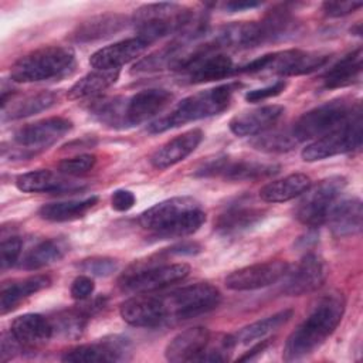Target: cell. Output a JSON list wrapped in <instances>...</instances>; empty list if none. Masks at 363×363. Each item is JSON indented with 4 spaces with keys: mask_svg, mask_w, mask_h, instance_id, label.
<instances>
[{
    "mask_svg": "<svg viewBox=\"0 0 363 363\" xmlns=\"http://www.w3.org/2000/svg\"><path fill=\"white\" fill-rule=\"evenodd\" d=\"M345 313V299L342 294L333 292L319 298L309 315L288 336L284 347V360H301L316 349L333 333Z\"/></svg>",
    "mask_w": 363,
    "mask_h": 363,
    "instance_id": "cell-1",
    "label": "cell"
},
{
    "mask_svg": "<svg viewBox=\"0 0 363 363\" xmlns=\"http://www.w3.org/2000/svg\"><path fill=\"white\" fill-rule=\"evenodd\" d=\"M206 221V213L193 197H172L156 203L139 216L142 228L157 238H182L196 233Z\"/></svg>",
    "mask_w": 363,
    "mask_h": 363,
    "instance_id": "cell-2",
    "label": "cell"
},
{
    "mask_svg": "<svg viewBox=\"0 0 363 363\" xmlns=\"http://www.w3.org/2000/svg\"><path fill=\"white\" fill-rule=\"evenodd\" d=\"M237 86V84H225L193 94L182 99L169 113L153 121L147 126V130L150 133H162L189 122L218 115L230 106Z\"/></svg>",
    "mask_w": 363,
    "mask_h": 363,
    "instance_id": "cell-3",
    "label": "cell"
},
{
    "mask_svg": "<svg viewBox=\"0 0 363 363\" xmlns=\"http://www.w3.org/2000/svg\"><path fill=\"white\" fill-rule=\"evenodd\" d=\"M220 299V291L207 282L191 284L156 296L162 325L207 313L218 306Z\"/></svg>",
    "mask_w": 363,
    "mask_h": 363,
    "instance_id": "cell-4",
    "label": "cell"
},
{
    "mask_svg": "<svg viewBox=\"0 0 363 363\" xmlns=\"http://www.w3.org/2000/svg\"><path fill=\"white\" fill-rule=\"evenodd\" d=\"M74 64L75 52L71 47L48 45L20 57L11 65L10 77L16 82H40L64 77Z\"/></svg>",
    "mask_w": 363,
    "mask_h": 363,
    "instance_id": "cell-5",
    "label": "cell"
},
{
    "mask_svg": "<svg viewBox=\"0 0 363 363\" xmlns=\"http://www.w3.org/2000/svg\"><path fill=\"white\" fill-rule=\"evenodd\" d=\"M191 9L177 3H150L139 7L132 18L138 37L149 44L169 34H179Z\"/></svg>",
    "mask_w": 363,
    "mask_h": 363,
    "instance_id": "cell-6",
    "label": "cell"
},
{
    "mask_svg": "<svg viewBox=\"0 0 363 363\" xmlns=\"http://www.w3.org/2000/svg\"><path fill=\"white\" fill-rule=\"evenodd\" d=\"M362 136V111L360 105H357L345 122L306 145L301 156L306 162H316L347 153L360 147Z\"/></svg>",
    "mask_w": 363,
    "mask_h": 363,
    "instance_id": "cell-7",
    "label": "cell"
},
{
    "mask_svg": "<svg viewBox=\"0 0 363 363\" xmlns=\"http://www.w3.org/2000/svg\"><path fill=\"white\" fill-rule=\"evenodd\" d=\"M190 272L186 262L173 264H133L119 278V288L130 294H149L179 281H183Z\"/></svg>",
    "mask_w": 363,
    "mask_h": 363,
    "instance_id": "cell-8",
    "label": "cell"
},
{
    "mask_svg": "<svg viewBox=\"0 0 363 363\" xmlns=\"http://www.w3.org/2000/svg\"><path fill=\"white\" fill-rule=\"evenodd\" d=\"M346 187V179L342 176H330L315 186H309L301 196L295 208L298 221L308 227H318L326 223L333 206L339 201Z\"/></svg>",
    "mask_w": 363,
    "mask_h": 363,
    "instance_id": "cell-9",
    "label": "cell"
},
{
    "mask_svg": "<svg viewBox=\"0 0 363 363\" xmlns=\"http://www.w3.org/2000/svg\"><path fill=\"white\" fill-rule=\"evenodd\" d=\"M359 104L346 99H333L305 112L289 129L296 143L323 136L345 122Z\"/></svg>",
    "mask_w": 363,
    "mask_h": 363,
    "instance_id": "cell-10",
    "label": "cell"
},
{
    "mask_svg": "<svg viewBox=\"0 0 363 363\" xmlns=\"http://www.w3.org/2000/svg\"><path fill=\"white\" fill-rule=\"evenodd\" d=\"M176 71L183 82L203 84L228 77L234 71V65L228 55L200 44L190 50L187 58Z\"/></svg>",
    "mask_w": 363,
    "mask_h": 363,
    "instance_id": "cell-11",
    "label": "cell"
},
{
    "mask_svg": "<svg viewBox=\"0 0 363 363\" xmlns=\"http://www.w3.org/2000/svg\"><path fill=\"white\" fill-rule=\"evenodd\" d=\"M71 128L72 122L67 118H45L20 128L13 136V143L17 146L18 156H33L54 145Z\"/></svg>",
    "mask_w": 363,
    "mask_h": 363,
    "instance_id": "cell-12",
    "label": "cell"
},
{
    "mask_svg": "<svg viewBox=\"0 0 363 363\" xmlns=\"http://www.w3.org/2000/svg\"><path fill=\"white\" fill-rule=\"evenodd\" d=\"M279 166L275 163L259 162L254 159H231L221 156L206 162L196 172L201 177H221L231 182H245L269 177L278 173Z\"/></svg>",
    "mask_w": 363,
    "mask_h": 363,
    "instance_id": "cell-13",
    "label": "cell"
},
{
    "mask_svg": "<svg viewBox=\"0 0 363 363\" xmlns=\"http://www.w3.org/2000/svg\"><path fill=\"white\" fill-rule=\"evenodd\" d=\"M328 277L326 262L316 254L303 255L284 274L281 291L289 296H299L316 291Z\"/></svg>",
    "mask_w": 363,
    "mask_h": 363,
    "instance_id": "cell-14",
    "label": "cell"
},
{
    "mask_svg": "<svg viewBox=\"0 0 363 363\" xmlns=\"http://www.w3.org/2000/svg\"><path fill=\"white\" fill-rule=\"evenodd\" d=\"M288 267L289 265L281 259L258 262L233 271L227 275L224 282L231 291H254L278 282Z\"/></svg>",
    "mask_w": 363,
    "mask_h": 363,
    "instance_id": "cell-15",
    "label": "cell"
},
{
    "mask_svg": "<svg viewBox=\"0 0 363 363\" xmlns=\"http://www.w3.org/2000/svg\"><path fill=\"white\" fill-rule=\"evenodd\" d=\"M203 45L208 50L218 51L220 48H251L264 44L259 23L235 21L218 27L213 34H206Z\"/></svg>",
    "mask_w": 363,
    "mask_h": 363,
    "instance_id": "cell-16",
    "label": "cell"
},
{
    "mask_svg": "<svg viewBox=\"0 0 363 363\" xmlns=\"http://www.w3.org/2000/svg\"><path fill=\"white\" fill-rule=\"evenodd\" d=\"M328 60L329 55L319 51L285 50L267 54V64L264 71H271L284 77L303 75L323 67Z\"/></svg>",
    "mask_w": 363,
    "mask_h": 363,
    "instance_id": "cell-17",
    "label": "cell"
},
{
    "mask_svg": "<svg viewBox=\"0 0 363 363\" xmlns=\"http://www.w3.org/2000/svg\"><path fill=\"white\" fill-rule=\"evenodd\" d=\"M130 350L128 339L122 336H111L99 342L75 346L64 352L61 360L72 363H92V362H121L126 360Z\"/></svg>",
    "mask_w": 363,
    "mask_h": 363,
    "instance_id": "cell-18",
    "label": "cell"
},
{
    "mask_svg": "<svg viewBox=\"0 0 363 363\" xmlns=\"http://www.w3.org/2000/svg\"><path fill=\"white\" fill-rule=\"evenodd\" d=\"M170 91L163 88H149L136 92L130 98H125L123 121L125 128L135 126L152 119L160 113L172 101Z\"/></svg>",
    "mask_w": 363,
    "mask_h": 363,
    "instance_id": "cell-19",
    "label": "cell"
},
{
    "mask_svg": "<svg viewBox=\"0 0 363 363\" xmlns=\"http://www.w3.org/2000/svg\"><path fill=\"white\" fill-rule=\"evenodd\" d=\"M149 45L138 35L130 37L99 48L89 57V64L95 69H119V67L139 57Z\"/></svg>",
    "mask_w": 363,
    "mask_h": 363,
    "instance_id": "cell-20",
    "label": "cell"
},
{
    "mask_svg": "<svg viewBox=\"0 0 363 363\" xmlns=\"http://www.w3.org/2000/svg\"><path fill=\"white\" fill-rule=\"evenodd\" d=\"M210 332L203 326H194L179 332L166 345L164 357L169 362H197L207 346Z\"/></svg>",
    "mask_w": 363,
    "mask_h": 363,
    "instance_id": "cell-21",
    "label": "cell"
},
{
    "mask_svg": "<svg viewBox=\"0 0 363 363\" xmlns=\"http://www.w3.org/2000/svg\"><path fill=\"white\" fill-rule=\"evenodd\" d=\"M284 111L285 109L281 105H265L244 111L230 121V130L237 136L261 135L281 119Z\"/></svg>",
    "mask_w": 363,
    "mask_h": 363,
    "instance_id": "cell-22",
    "label": "cell"
},
{
    "mask_svg": "<svg viewBox=\"0 0 363 363\" xmlns=\"http://www.w3.org/2000/svg\"><path fill=\"white\" fill-rule=\"evenodd\" d=\"M10 333L23 349H35L51 339L54 328L51 320L40 313H24L11 322Z\"/></svg>",
    "mask_w": 363,
    "mask_h": 363,
    "instance_id": "cell-23",
    "label": "cell"
},
{
    "mask_svg": "<svg viewBox=\"0 0 363 363\" xmlns=\"http://www.w3.org/2000/svg\"><path fill=\"white\" fill-rule=\"evenodd\" d=\"M203 138L204 135L201 129H191L173 138L150 156V164L159 170L174 166L191 155L201 143Z\"/></svg>",
    "mask_w": 363,
    "mask_h": 363,
    "instance_id": "cell-24",
    "label": "cell"
},
{
    "mask_svg": "<svg viewBox=\"0 0 363 363\" xmlns=\"http://www.w3.org/2000/svg\"><path fill=\"white\" fill-rule=\"evenodd\" d=\"M16 186L24 193H67L81 189V184L68 180L61 173L47 169L31 170L17 176Z\"/></svg>",
    "mask_w": 363,
    "mask_h": 363,
    "instance_id": "cell-25",
    "label": "cell"
},
{
    "mask_svg": "<svg viewBox=\"0 0 363 363\" xmlns=\"http://www.w3.org/2000/svg\"><path fill=\"white\" fill-rule=\"evenodd\" d=\"M363 208L357 197L345 199L337 201L329 213L326 223L336 237H349L360 233L362 230Z\"/></svg>",
    "mask_w": 363,
    "mask_h": 363,
    "instance_id": "cell-26",
    "label": "cell"
},
{
    "mask_svg": "<svg viewBox=\"0 0 363 363\" xmlns=\"http://www.w3.org/2000/svg\"><path fill=\"white\" fill-rule=\"evenodd\" d=\"M265 216V210L248 203H235L227 207L214 221V230L224 235L241 233L257 224Z\"/></svg>",
    "mask_w": 363,
    "mask_h": 363,
    "instance_id": "cell-27",
    "label": "cell"
},
{
    "mask_svg": "<svg viewBox=\"0 0 363 363\" xmlns=\"http://www.w3.org/2000/svg\"><path fill=\"white\" fill-rule=\"evenodd\" d=\"M119 313L122 319L138 328H157L162 326L156 296L147 294H138L133 298L126 299L121 308Z\"/></svg>",
    "mask_w": 363,
    "mask_h": 363,
    "instance_id": "cell-28",
    "label": "cell"
},
{
    "mask_svg": "<svg viewBox=\"0 0 363 363\" xmlns=\"http://www.w3.org/2000/svg\"><path fill=\"white\" fill-rule=\"evenodd\" d=\"M128 17L123 14H101L91 17L81 24L71 33V40L75 43H89L96 41L101 38H106L115 35L126 26Z\"/></svg>",
    "mask_w": 363,
    "mask_h": 363,
    "instance_id": "cell-29",
    "label": "cell"
},
{
    "mask_svg": "<svg viewBox=\"0 0 363 363\" xmlns=\"http://www.w3.org/2000/svg\"><path fill=\"white\" fill-rule=\"evenodd\" d=\"M309 186V176L305 173H292L265 184L259 190V197L265 203H284L301 196Z\"/></svg>",
    "mask_w": 363,
    "mask_h": 363,
    "instance_id": "cell-30",
    "label": "cell"
},
{
    "mask_svg": "<svg viewBox=\"0 0 363 363\" xmlns=\"http://www.w3.org/2000/svg\"><path fill=\"white\" fill-rule=\"evenodd\" d=\"M51 279L47 275H34L21 281H14L3 285L0 294V309L1 315H6L17 308V305L33 294L47 288Z\"/></svg>",
    "mask_w": 363,
    "mask_h": 363,
    "instance_id": "cell-31",
    "label": "cell"
},
{
    "mask_svg": "<svg viewBox=\"0 0 363 363\" xmlns=\"http://www.w3.org/2000/svg\"><path fill=\"white\" fill-rule=\"evenodd\" d=\"M362 74V48L340 58L323 74V86L328 89L343 88L359 81Z\"/></svg>",
    "mask_w": 363,
    "mask_h": 363,
    "instance_id": "cell-32",
    "label": "cell"
},
{
    "mask_svg": "<svg viewBox=\"0 0 363 363\" xmlns=\"http://www.w3.org/2000/svg\"><path fill=\"white\" fill-rule=\"evenodd\" d=\"M98 203L96 196H91L82 200H68V201H55L43 204L38 210V216L43 220L62 223L72 221L84 217L95 204Z\"/></svg>",
    "mask_w": 363,
    "mask_h": 363,
    "instance_id": "cell-33",
    "label": "cell"
},
{
    "mask_svg": "<svg viewBox=\"0 0 363 363\" xmlns=\"http://www.w3.org/2000/svg\"><path fill=\"white\" fill-rule=\"evenodd\" d=\"M119 78V69H95L78 79L67 92L68 99H84L99 95Z\"/></svg>",
    "mask_w": 363,
    "mask_h": 363,
    "instance_id": "cell-34",
    "label": "cell"
},
{
    "mask_svg": "<svg viewBox=\"0 0 363 363\" xmlns=\"http://www.w3.org/2000/svg\"><path fill=\"white\" fill-rule=\"evenodd\" d=\"M58 99V95L51 91H41L28 96H24L20 101H16L10 104L9 106L3 108L1 118L3 121H16L21 118H27L31 115H35L38 112L47 111L51 108Z\"/></svg>",
    "mask_w": 363,
    "mask_h": 363,
    "instance_id": "cell-35",
    "label": "cell"
},
{
    "mask_svg": "<svg viewBox=\"0 0 363 363\" xmlns=\"http://www.w3.org/2000/svg\"><path fill=\"white\" fill-rule=\"evenodd\" d=\"M67 251H68V245L61 238L43 240L24 255L21 267L28 271L40 269L43 267H47L50 264L60 261Z\"/></svg>",
    "mask_w": 363,
    "mask_h": 363,
    "instance_id": "cell-36",
    "label": "cell"
},
{
    "mask_svg": "<svg viewBox=\"0 0 363 363\" xmlns=\"http://www.w3.org/2000/svg\"><path fill=\"white\" fill-rule=\"evenodd\" d=\"M259 27L265 44L291 35L296 30V21L289 9L285 6H278L265 14V17L259 21Z\"/></svg>",
    "mask_w": 363,
    "mask_h": 363,
    "instance_id": "cell-37",
    "label": "cell"
},
{
    "mask_svg": "<svg viewBox=\"0 0 363 363\" xmlns=\"http://www.w3.org/2000/svg\"><path fill=\"white\" fill-rule=\"evenodd\" d=\"M292 318V309H284L279 311L271 316H267L264 319H259L257 322H252L242 329L238 330V333L234 336L237 345H248L255 340L264 339L267 335L272 333L282 325H285Z\"/></svg>",
    "mask_w": 363,
    "mask_h": 363,
    "instance_id": "cell-38",
    "label": "cell"
},
{
    "mask_svg": "<svg viewBox=\"0 0 363 363\" xmlns=\"http://www.w3.org/2000/svg\"><path fill=\"white\" fill-rule=\"evenodd\" d=\"M125 98H105L94 102L89 112L104 125L111 128H125L123 121Z\"/></svg>",
    "mask_w": 363,
    "mask_h": 363,
    "instance_id": "cell-39",
    "label": "cell"
},
{
    "mask_svg": "<svg viewBox=\"0 0 363 363\" xmlns=\"http://www.w3.org/2000/svg\"><path fill=\"white\" fill-rule=\"evenodd\" d=\"M88 318L89 315L82 308L62 312L54 320H51L54 333L57 332L67 337H77L82 333Z\"/></svg>",
    "mask_w": 363,
    "mask_h": 363,
    "instance_id": "cell-40",
    "label": "cell"
},
{
    "mask_svg": "<svg viewBox=\"0 0 363 363\" xmlns=\"http://www.w3.org/2000/svg\"><path fill=\"white\" fill-rule=\"evenodd\" d=\"M235 345L233 335H217L214 340L210 337L197 362H227Z\"/></svg>",
    "mask_w": 363,
    "mask_h": 363,
    "instance_id": "cell-41",
    "label": "cell"
},
{
    "mask_svg": "<svg viewBox=\"0 0 363 363\" xmlns=\"http://www.w3.org/2000/svg\"><path fill=\"white\" fill-rule=\"evenodd\" d=\"M296 145L298 143L291 135V130L259 135L252 140V146L264 152H286L294 149Z\"/></svg>",
    "mask_w": 363,
    "mask_h": 363,
    "instance_id": "cell-42",
    "label": "cell"
},
{
    "mask_svg": "<svg viewBox=\"0 0 363 363\" xmlns=\"http://www.w3.org/2000/svg\"><path fill=\"white\" fill-rule=\"evenodd\" d=\"M96 162L94 155H78L75 157L64 159L58 163V173L64 176H79L89 172Z\"/></svg>",
    "mask_w": 363,
    "mask_h": 363,
    "instance_id": "cell-43",
    "label": "cell"
},
{
    "mask_svg": "<svg viewBox=\"0 0 363 363\" xmlns=\"http://www.w3.org/2000/svg\"><path fill=\"white\" fill-rule=\"evenodd\" d=\"M78 267L81 271L95 275V277H108L118 269V261L108 257H92L82 259Z\"/></svg>",
    "mask_w": 363,
    "mask_h": 363,
    "instance_id": "cell-44",
    "label": "cell"
},
{
    "mask_svg": "<svg viewBox=\"0 0 363 363\" xmlns=\"http://www.w3.org/2000/svg\"><path fill=\"white\" fill-rule=\"evenodd\" d=\"M21 240L18 237L4 238L0 244V264L1 269L11 268L21 254Z\"/></svg>",
    "mask_w": 363,
    "mask_h": 363,
    "instance_id": "cell-45",
    "label": "cell"
},
{
    "mask_svg": "<svg viewBox=\"0 0 363 363\" xmlns=\"http://www.w3.org/2000/svg\"><path fill=\"white\" fill-rule=\"evenodd\" d=\"M362 1H323L322 10L329 17H343L362 7Z\"/></svg>",
    "mask_w": 363,
    "mask_h": 363,
    "instance_id": "cell-46",
    "label": "cell"
},
{
    "mask_svg": "<svg viewBox=\"0 0 363 363\" xmlns=\"http://www.w3.org/2000/svg\"><path fill=\"white\" fill-rule=\"evenodd\" d=\"M285 86H286V82L279 79V81L274 82L272 85H268V86H264V88H259V89L248 91L245 94V99L248 102H259V101H264V99L279 95L285 89Z\"/></svg>",
    "mask_w": 363,
    "mask_h": 363,
    "instance_id": "cell-47",
    "label": "cell"
},
{
    "mask_svg": "<svg viewBox=\"0 0 363 363\" xmlns=\"http://www.w3.org/2000/svg\"><path fill=\"white\" fill-rule=\"evenodd\" d=\"M94 281L86 275L77 277L71 284V296L77 301H85L94 292Z\"/></svg>",
    "mask_w": 363,
    "mask_h": 363,
    "instance_id": "cell-48",
    "label": "cell"
},
{
    "mask_svg": "<svg viewBox=\"0 0 363 363\" xmlns=\"http://www.w3.org/2000/svg\"><path fill=\"white\" fill-rule=\"evenodd\" d=\"M135 201H136L135 194L125 189L115 190L111 196V206L116 211H128L129 208L133 207Z\"/></svg>",
    "mask_w": 363,
    "mask_h": 363,
    "instance_id": "cell-49",
    "label": "cell"
},
{
    "mask_svg": "<svg viewBox=\"0 0 363 363\" xmlns=\"http://www.w3.org/2000/svg\"><path fill=\"white\" fill-rule=\"evenodd\" d=\"M259 6H261L259 1H228V3L224 4V9L228 10L230 13H234V11L255 9V7H259Z\"/></svg>",
    "mask_w": 363,
    "mask_h": 363,
    "instance_id": "cell-50",
    "label": "cell"
},
{
    "mask_svg": "<svg viewBox=\"0 0 363 363\" xmlns=\"http://www.w3.org/2000/svg\"><path fill=\"white\" fill-rule=\"evenodd\" d=\"M269 339L268 340H261L259 343H257L254 347H251L245 354H242L241 357H238V360L240 362H245V360H252L257 354H259L268 345H269Z\"/></svg>",
    "mask_w": 363,
    "mask_h": 363,
    "instance_id": "cell-51",
    "label": "cell"
}]
</instances>
